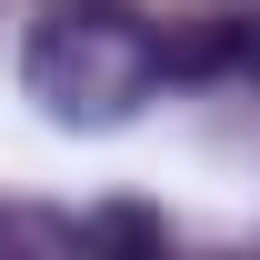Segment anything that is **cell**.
I'll use <instances>...</instances> for the list:
<instances>
[{"label": "cell", "mask_w": 260, "mask_h": 260, "mask_svg": "<svg viewBox=\"0 0 260 260\" xmlns=\"http://www.w3.org/2000/svg\"><path fill=\"white\" fill-rule=\"evenodd\" d=\"M20 90L60 130H120L160 90V30L130 0H60L20 50Z\"/></svg>", "instance_id": "1"}, {"label": "cell", "mask_w": 260, "mask_h": 260, "mask_svg": "<svg viewBox=\"0 0 260 260\" xmlns=\"http://www.w3.org/2000/svg\"><path fill=\"white\" fill-rule=\"evenodd\" d=\"M80 240H100V250H170V220H160V210L110 200V210H90V220H80Z\"/></svg>", "instance_id": "3"}, {"label": "cell", "mask_w": 260, "mask_h": 260, "mask_svg": "<svg viewBox=\"0 0 260 260\" xmlns=\"http://www.w3.org/2000/svg\"><path fill=\"white\" fill-rule=\"evenodd\" d=\"M0 250H30V260H70L90 250L70 210H30V200H0Z\"/></svg>", "instance_id": "2"}, {"label": "cell", "mask_w": 260, "mask_h": 260, "mask_svg": "<svg viewBox=\"0 0 260 260\" xmlns=\"http://www.w3.org/2000/svg\"><path fill=\"white\" fill-rule=\"evenodd\" d=\"M230 70L260 80V10H230Z\"/></svg>", "instance_id": "4"}]
</instances>
